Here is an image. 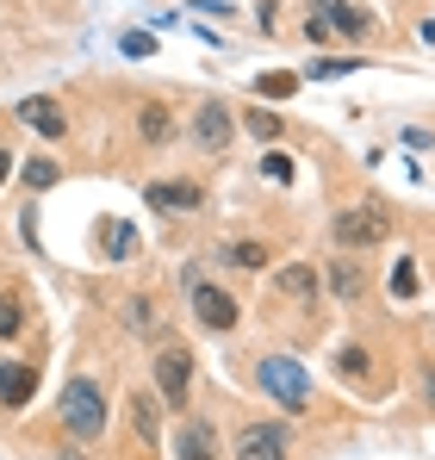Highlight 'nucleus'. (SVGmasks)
I'll use <instances>...</instances> for the list:
<instances>
[{"label":"nucleus","mask_w":435,"mask_h":460,"mask_svg":"<svg viewBox=\"0 0 435 460\" xmlns=\"http://www.w3.org/2000/svg\"><path fill=\"white\" fill-rule=\"evenodd\" d=\"M131 411H138V436H144V442H155V436H162V423H155V398H138Z\"/></svg>","instance_id":"obj_21"},{"label":"nucleus","mask_w":435,"mask_h":460,"mask_svg":"<svg viewBox=\"0 0 435 460\" xmlns=\"http://www.w3.org/2000/svg\"><path fill=\"white\" fill-rule=\"evenodd\" d=\"M6 174H13V150L0 144V187H6Z\"/></svg>","instance_id":"obj_29"},{"label":"nucleus","mask_w":435,"mask_h":460,"mask_svg":"<svg viewBox=\"0 0 435 460\" xmlns=\"http://www.w3.org/2000/svg\"><path fill=\"white\" fill-rule=\"evenodd\" d=\"M57 181H63V168H57L50 155H31V162H25V187L44 193V187H57Z\"/></svg>","instance_id":"obj_18"},{"label":"nucleus","mask_w":435,"mask_h":460,"mask_svg":"<svg viewBox=\"0 0 435 460\" xmlns=\"http://www.w3.org/2000/svg\"><path fill=\"white\" fill-rule=\"evenodd\" d=\"M274 293H280V299H298V305H311V299H317V268H311V261H287V268L274 274Z\"/></svg>","instance_id":"obj_12"},{"label":"nucleus","mask_w":435,"mask_h":460,"mask_svg":"<svg viewBox=\"0 0 435 460\" xmlns=\"http://www.w3.org/2000/svg\"><path fill=\"white\" fill-rule=\"evenodd\" d=\"M63 429L81 436V442H93V436L106 429V392L87 380V374H75V380L63 385Z\"/></svg>","instance_id":"obj_1"},{"label":"nucleus","mask_w":435,"mask_h":460,"mask_svg":"<svg viewBox=\"0 0 435 460\" xmlns=\"http://www.w3.org/2000/svg\"><path fill=\"white\" fill-rule=\"evenodd\" d=\"M243 125H249V131H255L262 144H274V137H280V112H249Z\"/></svg>","instance_id":"obj_20"},{"label":"nucleus","mask_w":435,"mask_h":460,"mask_svg":"<svg viewBox=\"0 0 435 460\" xmlns=\"http://www.w3.org/2000/svg\"><path fill=\"white\" fill-rule=\"evenodd\" d=\"M423 392H430V404H435V361L423 367Z\"/></svg>","instance_id":"obj_30"},{"label":"nucleus","mask_w":435,"mask_h":460,"mask_svg":"<svg viewBox=\"0 0 435 460\" xmlns=\"http://www.w3.org/2000/svg\"><path fill=\"white\" fill-rule=\"evenodd\" d=\"M31 392H38V367L31 361H0V398L19 411V404H31Z\"/></svg>","instance_id":"obj_13"},{"label":"nucleus","mask_w":435,"mask_h":460,"mask_svg":"<svg viewBox=\"0 0 435 460\" xmlns=\"http://www.w3.org/2000/svg\"><path fill=\"white\" fill-rule=\"evenodd\" d=\"M361 367H367V355H361V349H342V374H349V380H355V374H361Z\"/></svg>","instance_id":"obj_28"},{"label":"nucleus","mask_w":435,"mask_h":460,"mask_svg":"<svg viewBox=\"0 0 435 460\" xmlns=\"http://www.w3.org/2000/svg\"><path fill=\"white\" fill-rule=\"evenodd\" d=\"M292 87H298V75H262V81H255V93H262V100H287Z\"/></svg>","instance_id":"obj_22"},{"label":"nucleus","mask_w":435,"mask_h":460,"mask_svg":"<svg viewBox=\"0 0 435 460\" xmlns=\"http://www.w3.org/2000/svg\"><path fill=\"white\" fill-rule=\"evenodd\" d=\"M25 330V311H19V299L13 293H0V342H13Z\"/></svg>","instance_id":"obj_19"},{"label":"nucleus","mask_w":435,"mask_h":460,"mask_svg":"<svg viewBox=\"0 0 435 460\" xmlns=\"http://www.w3.org/2000/svg\"><path fill=\"white\" fill-rule=\"evenodd\" d=\"M119 44H125V57H149V50H155V38H149V31H125Z\"/></svg>","instance_id":"obj_26"},{"label":"nucleus","mask_w":435,"mask_h":460,"mask_svg":"<svg viewBox=\"0 0 435 460\" xmlns=\"http://www.w3.org/2000/svg\"><path fill=\"white\" fill-rule=\"evenodd\" d=\"M193 137H200V150H230V137H236V119H230V106H200V125H193Z\"/></svg>","instance_id":"obj_9"},{"label":"nucleus","mask_w":435,"mask_h":460,"mask_svg":"<svg viewBox=\"0 0 435 460\" xmlns=\"http://www.w3.org/2000/svg\"><path fill=\"white\" fill-rule=\"evenodd\" d=\"M138 137H144V144H168V137H174V119H168L162 100H144V106H138Z\"/></svg>","instance_id":"obj_14"},{"label":"nucleus","mask_w":435,"mask_h":460,"mask_svg":"<svg viewBox=\"0 0 435 460\" xmlns=\"http://www.w3.org/2000/svg\"><path fill=\"white\" fill-rule=\"evenodd\" d=\"M255 380H262V392H268L280 411H305V404H311V374H305L292 355H262Z\"/></svg>","instance_id":"obj_2"},{"label":"nucleus","mask_w":435,"mask_h":460,"mask_svg":"<svg viewBox=\"0 0 435 460\" xmlns=\"http://www.w3.org/2000/svg\"><path fill=\"white\" fill-rule=\"evenodd\" d=\"M411 293H417V268L398 261V268H392V299H411Z\"/></svg>","instance_id":"obj_25"},{"label":"nucleus","mask_w":435,"mask_h":460,"mask_svg":"<svg viewBox=\"0 0 435 460\" xmlns=\"http://www.w3.org/2000/svg\"><path fill=\"white\" fill-rule=\"evenodd\" d=\"M262 174H268V181H280V187H287V181H292V155L268 150V155H262Z\"/></svg>","instance_id":"obj_24"},{"label":"nucleus","mask_w":435,"mask_h":460,"mask_svg":"<svg viewBox=\"0 0 435 460\" xmlns=\"http://www.w3.org/2000/svg\"><path fill=\"white\" fill-rule=\"evenodd\" d=\"M336 243L342 249H373V243H386V230H392V218L379 212V206H349V212H336Z\"/></svg>","instance_id":"obj_4"},{"label":"nucleus","mask_w":435,"mask_h":460,"mask_svg":"<svg viewBox=\"0 0 435 460\" xmlns=\"http://www.w3.org/2000/svg\"><path fill=\"white\" fill-rule=\"evenodd\" d=\"M131 330H144V336L155 330V317H149V299H131Z\"/></svg>","instance_id":"obj_27"},{"label":"nucleus","mask_w":435,"mask_h":460,"mask_svg":"<svg viewBox=\"0 0 435 460\" xmlns=\"http://www.w3.org/2000/svg\"><path fill=\"white\" fill-rule=\"evenodd\" d=\"M144 199L155 212H200V206H206V187H200V181H155Z\"/></svg>","instance_id":"obj_7"},{"label":"nucleus","mask_w":435,"mask_h":460,"mask_svg":"<svg viewBox=\"0 0 435 460\" xmlns=\"http://www.w3.org/2000/svg\"><path fill=\"white\" fill-rule=\"evenodd\" d=\"M236 460H287V429L280 423H243L236 429Z\"/></svg>","instance_id":"obj_6"},{"label":"nucleus","mask_w":435,"mask_h":460,"mask_svg":"<svg viewBox=\"0 0 435 460\" xmlns=\"http://www.w3.org/2000/svg\"><path fill=\"white\" fill-rule=\"evenodd\" d=\"M19 119H25L38 137H50V144H57V137H69V119H63V106H57L50 93H31V100L19 106Z\"/></svg>","instance_id":"obj_8"},{"label":"nucleus","mask_w":435,"mask_h":460,"mask_svg":"<svg viewBox=\"0 0 435 460\" xmlns=\"http://www.w3.org/2000/svg\"><path fill=\"white\" fill-rule=\"evenodd\" d=\"M349 69H361V63H355V57H317V63H311V75H317V81L349 75Z\"/></svg>","instance_id":"obj_23"},{"label":"nucleus","mask_w":435,"mask_h":460,"mask_svg":"<svg viewBox=\"0 0 435 460\" xmlns=\"http://www.w3.org/2000/svg\"><path fill=\"white\" fill-rule=\"evenodd\" d=\"M187 385H193V355H187L181 342H162V349H155V392L168 398V411L187 404Z\"/></svg>","instance_id":"obj_3"},{"label":"nucleus","mask_w":435,"mask_h":460,"mask_svg":"<svg viewBox=\"0 0 435 460\" xmlns=\"http://www.w3.org/2000/svg\"><path fill=\"white\" fill-rule=\"evenodd\" d=\"M330 287H336V299H349V305H355V299L367 293L361 261H349V255H342V261H330Z\"/></svg>","instance_id":"obj_15"},{"label":"nucleus","mask_w":435,"mask_h":460,"mask_svg":"<svg viewBox=\"0 0 435 460\" xmlns=\"http://www.w3.org/2000/svg\"><path fill=\"white\" fill-rule=\"evenodd\" d=\"M218 261H230V268H262V261H268V249H262V243H224V249H218Z\"/></svg>","instance_id":"obj_17"},{"label":"nucleus","mask_w":435,"mask_h":460,"mask_svg":"<svg viewBox=\"0 0 435 460\" xmlns=\"http://www.w3.org/2000/svg\"><path fill=\"white\" fill-rule=\"evenodd\" d=\"M174 455H181V460H218V429H212V423H200V417H187L181 436H174Z\"/></svg>","instance_id":"obj_11"},{"label":"nucleus","mask_w":435,"mask_h":460,"mask_svg":"<svg viewBox=\"0 0 435 460\" xmlns=\"http://www.w3.org/2000/svg\"><path fill=\"white\" fill-rule=\"evenodd\" d=\"M311 13H317L330 31H342V38H367V13L355 0H311Z\"/></svg>","instance_id":"obj_10"},{"label":"nucleus","mask_w":435,"mask_h":460,"mask_svg":"<svg viewBox=\"0 0 435 460\" xmlns=\"http://www.w3.org/2000/svg\"><path fill=\"white\" fill-rule=\"evenodd\" d=\"M193 317H200L206 330H236V317H243V311H236V299H230L224 287H212V280H200V274H193Z\"/></svg>","instance_id":"obj_5"},{"label":"nucleus","mask_w":435,"mask_h":460,"mask_svg":"<svg viewBox=\"0 0 435 460\" xmlns=\"http://www.w3.org/2000/svg\"><path fill=\"white\" fill-rule=\"evenodd\" d=\"M100 249H106L112 261L131 255V249H138V230H131V225H100Z\"/></svg>","instance_id":"obj_16"}]
</instances>
